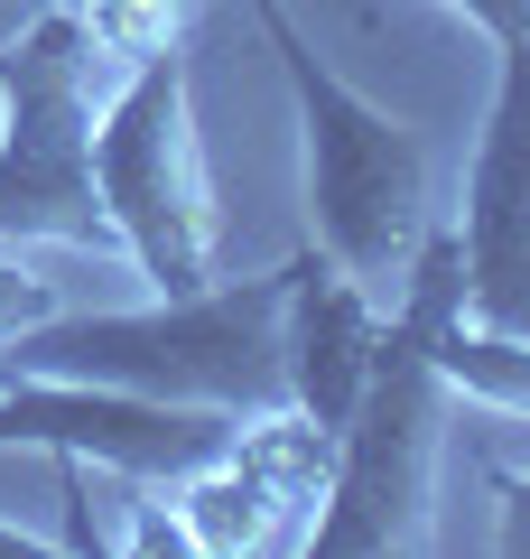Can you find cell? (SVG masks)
Returning a JSON list of instances; mask_svg holds the SVG:
<instances>
[{
	"label": "cell",
	"instance_id": "obj_4",
	"mask_svg": "<svg viewBox=\"0 0 530 559\" xmlns=\"http://www.w3.org/2000/svg\"><path fill=\"white\" fill-rule=\"evenodd\" d=\"M447 448V373L429 364V326L410 299L382 308L373 373L335 429L326 503L308 522L316 559H373V550H429V495Z\"/></svg>",
	"mask_w": 530,
	"mask_h": 559
},
{
	"label": "cell",
	"instance_id": "obj_13",
	"mask_svg": "<svg viewBox=\"0 0 530 559\" xmlns=\"http://www.w3.org/2000/svg\"><path fill=\"white\" fill-rule=\"evenodd\" d=\"M316 20H335V28H353V38H373L382 28V0H308Z\"/></svg>",
	"mask_w": 530,
	"mask_h": 559
},
{
	"label": "cell",
	"instance_id": "obj_6",
	"mask_svg": "<svg viewBox=\"0 0 530 559\" xmlns=\"http://www.w3.org/2000/svg\"><path fill=\"white\" fill-rule=\"evenodd\" d=\"M242 419L205 401H158L121 382H75V373H10L0 364V448H38V457H94L140 485H177L205 457L233 448Z\"/></svg>",
	"mask_w": 530,
	"mask_h": 559
},
{
	"label": "cell",
	"instance_id": "obj_14",
	"mask_svg": "<svg viewBox=\"0 0 530 559\" xmlns=\"http://www.w3.org/2000/svg\"><path fill=\"white\" fill-rule=\"evenodd\" d=\"M38 10H57V0H0V38H20V28L38 20Z\"/></svg>",
	"mask_w": 530,
	"mask_h": 559
},
{
	"label": "cell",
	"instance_id": "obj_12",
	"mask_svg": "<svg viewBox=\"0 0 530 559\" xmlns=\"http://www.w3.org/2000/svg\"><path fill=\"white\" fill-rule=\"evenodd\" d=\"M466 28H484V38H521L530 28V0H447Z\"/></svg>",
	"mask_w": 530,
	"mask_h": 559
},
{
	"label": "cell",
	"instance_id": "obj_5",
	"mask_svg": "<svg viewBox=\"0 0 530 559\" xmlns=\"http://www.w3.org/2000/svg\"><path fill=\"white\" fill-rule=\"evenodd\" d=\"M94 187L121 252L149 289H196L215 280V178L196 140V94H186V47H158L103 94L94 121Z\"/></svg>",
	"mask_w": 530,
	"mask_h": 559
},
{
	"label": "cell",
	"instance_id": "obj_8",
	"mask_svg": "<svg viewBox=\"0 0 530 559\" xmlns=\"http://www.w3.org/2000/svg\"><path fill=\"white\" fill-rule=\"evenodd\" d=\"M466 318L530 336V28L493 38V103L466 159Z\"/></svg>",
	"mask_w": 530,
	"mask_h": 559
},
{
	"label": "cell",
	"instance_id": "obj_10",
	"mask_svg": "<svg viewBox=\"0 0 530 559\" xmlns=\"http://www.w3.org/2000/svg\"><path fill=\"white\" fill-rule=\"evenodd\" d=\"M47 318H65V280L28 271L20 252H0V355H10L28 326H47Z\"/></svg>",
	"mask_w": 530,
	"mask_h": 559
},
{
	"label": "cell",
	"instance_id": "obj_2",
	"mask_svg": "<svg viewBox=\"0 0 530 559\" xmlns=\"http://www.w3.org/2000/svg\"><path fill=\"white\" fill-rule=\"evenodd\" d=\"M242 10L261 20L279 75H289V103H298V140H308V242L392 308L419 234H429V150H419V131L400 112H382L373 94H353L316 57L308 28L289 20V0H242Z\"/></svg>",
	"mask_w": 530,
	"mask_h": 559
},
{
	"label": "cell",
	"instance_id": "obj_3",
	"mask_svg": "<svg viewBox=\"0 0 530 559\" xmlns=\"http://www.w3.org/2000/svg\"><path fill=\"white\" fill-rule=\"evenodd\" d=\"M94 28L75 0L38 10L20 38H0V242H65L121 252L94 187V121L112 94Z\"/></svg>",
	"mask_w": 530,
	"mask_h": 559
},
{
	"label": "cell",
	"instance_id": "obj_9",
	"mask_svg": "<svg viewBox=\"0 0 530 559\" xmlns=\"http://www.w3.org/2000/svg\"><path fill=\"white\" fill-rule=\"evenodd\" d=\"M382 345V299L363 280H345L316 242L289 252V308H279V373H289V411H308L316 429H345L353 392L373 373Z\"/></svg>",
	"mask_w": 530,
	"mask_h": 559
},
{
	"label": "cell",
	"instance_id": "obj_1",
	"mask_svg": "<svg viewBox=\"0 0 530 559\" xmlns=\"http://www.w3.org/2000/svg\"><path fill=\"white\" fill-rule=\"evenodd\" d=\"M279 308H289V261L242 280H196V289H158L149 308H65L10 345V373H75V382H121L158 401H205V411H279Z\"/></svg>",
	"mask_w": 530,
	"mask_h": 559
},
{
	"label": "cell",
	"instance_id": "obj_11",
	"mask_svg": "<svg viewBox=\"0 0 530 559\" xmlns=\"http://www.w3.org/2000/svg\"><path fill=\"white\" fill-rule=\"evenodd\" d=\"M493 495H503V550L530 559V466H493Z\"/></svg>",
	"mask_w": 530,
	"mask_h": 559
},
{
	"label": "cell",
	"instance_id": "obj_7",
	"mask_svg": "<svg viewBox=\"0 0 530 559\" xmlns=\"http://www.w3.org/2000/svg\"><path fill=\"white\" fill-rule=\"evenodd\" d=\"M335 439L308 411H252V429H233L224 457H205L196 476H177V550L205 559H261V550H308V522L326 503Z\"/></svg>",
	"mask_w": 530,
	"mask_h": 559
}]
</instances>
